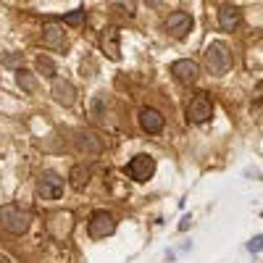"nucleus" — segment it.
<instances>
[{
	"label": "nucleus",
	"mask_w": 263,
	"mask_h": 263,
	"mask_svg": "<svg viewBox=\"0 0 263 263\" xmlns=\"http://www.w3.org/2000/svg\"><path fill=\"white\" fill-rule=\"evenodd\" d=\"M32 224V216L27 208H21V205H3L0 208V227H3L8 234H24Z\"/></svg>",
	"instance_id": "f257e3e1"
},
{
	"label": "nucleus",
	"mask_w": 263,
	"mask_h": 263,
	"mask_svg": "<svg viewBox=\"0 0 263 263\" xmlns=\"http://www.w3.org/2000/svg\"><path fill=\"white\" fill-rule=\"evenodd\" d=\"M114 229H116V218L108 213V211H92V216H90V221H87V232H90V237H95V239H103V237H108V234H114Z\"/></svg>",
	"instance_id": "423d86ee"
},
{
	"label": "nucleus",
	"mask_w": 263,
	"mask_h": 263,
	"mask_svg": "<svg viewBox=\"0 0 263 263\" xmlns=\"http://www.w3.org/2000/svg\"><path fill=\"white\" fill-rule=\"evenodd\" d=\"M53 98H55V103H61V105H74L77 103V90H74V84L71 82H66V79H55L53 82Z\"/></svg>",
	"instance_id": "ddd939ff"
},
{
	"label": "nucleus",
	"mask_w": 263,
	"mask_h": 263,
	"mask_svg": "<svg viewBox=\"0 0 263 263\" xmlns=\"http://www.w3.org/2000/svg\"><path fill=\"white\" fill-rule=\"evenodd\" d=\"M218 27H221L224 32H234L239 27V8L221 6V11H218Z\"/></svg>",
	"instance_id": "4468645a"
},
{
	"label": "nucleus",
	"mask_w": 263,
	"mask_h": 263,
	"mask_svg": "<svg viewBox=\"0 0 263 263\" xmlns=\"http://www.w3.org/2000/svg\"><path fill=\"white\" fill-rule=\"evenodd\" d=\"M190 224H192V218H190V216H184V218H182V224H179V232L190 229Z\"/></svg>",
	"instance_id": "4be33fe9"
},
{
	"label": "nucleus",
	"mask_w": 263,
	"mask_h": 263,
	"mask_svg": "<svg viewBox=\"0 0 263 263\" xmlns=\"http://www.w3.org/2000/svg\"><path fill=\"white\" fill-rule=\"evenodd\" d=\"M77 147L84 150V153H90V156H98V153L103 150L100 140L95 135H90V132H79V135H77Z\"/></svg>",
	"instance_id": "dca6fc26"
},
{
	"label": "nucleus",
	"mask_w": 263,
	"mask_h": 263,
	"mask_svg": "<svg viewBox=\"0 0 263 263\" xmlns=\"http://www.w3.org/2000/svg\"><path fill=\"white\" fill-rule=\"evenodd\" d=\"M205 63H208V71L216 74V77H224L232 69V53L221 40L211 42V45L205 48Z\"/></svg>",
	"instance_id": "f03ea898"
},
{
	"label": "nucleus",
	"mask_w": 263,
	"mask_h": 263,
	"mask_svg": "<svg viewBox=\"0 0 263 263\" xmlns=\"http://www.w3.org/2000/svg\"><path fill=\"white\" fill-rule=\"evenodd\" d=\"M213 116V100L208 98V92H197L190 103H187V121L192 124H205Z\"/></svg>",
	"instance_id": "7ed1b4c3"
},
{
	"label": "nucleus",
	"mask_w": 263,
	"mask_h": 263,
	"mask_svg": "<svg viewBox=\"0 0 263 263\" xmlns=\"http://www.w3.org/2000/svg\"><path fill=\"white\" fill-rule=\"evenodd\" d=\"M108 8H119L126 16H135L137 13V3H135V0H108Z\"/></svg>",
	"instance_id": "6ab92c4d"
},
{
	"label": "nucleus",
	"mask_w": 263,
	"mask_h": 263,
	"mask_svg": "<svg viewBox=\"0 0 263 263\" xmlns=\"http://www.w3.org/2000/svg\"><path fill=\"white\" fill-rule=\"evenodd\" d=\"M190 29H192V16H190V13H184V11L168 13V18H166V32H168L171 37L182 40Z\"/></svg>",
	"instance_id": "6e6552de"
},
{
	"label": "nucleus",
	"mask_w": 263,
	"mask_h": 263,
	"mask_svg": "<svg viewBox=\"0 0 263 263\" xmlns=\"http://www.w3.org/2000/svg\"><path fill=\"white\" fill-rule=\"evenodd\" d=\"M153 174H156V158L145 156V153H140V156H135L126 163V177L135 182H147Z\"/></svg>",
	"instance_id": "39448f33"
},
{
	"label": "nucleus",
	"mask_w": 263,
	"mask_h": 263,
	"mask_svg": "<svg viewBox=\"0 0 263 263\" xmlns=\"http://www.w3.org/2000/svg\"><path fill=\"white\" fill-rule=\"evenodd\" d=\"M248 250H250V253H263V234H255V237L250 239Z\"/></svg>",
	"instance_id": "412c9836"
},
{
	"label": "nucleus",
	"mask_w": 263,
	"mask_h": 263,
	"mask_svg": "<svg viewBox=\"0 0 263 263\" xmlns=\"http://www.w3.org/2000/svg\"><path fill=\"white\" fill-rule=\"evenodd\" d=\"M71 227H74V216H71L69 211H58V213H53V216H50V221H48V232H50L55 239L69 237Z\"/></svg>",
	"instance_id": "9d476101"
},
{
	"label": "nucleus",
	"mask_w": 263,
	"mask_h": 263,
	"mask_svg": "<svg viewBox=\"0 0 263 263\" xmlns=\"http://www.w3.org/2000/svg\"><path fill=\"white\" fill-rule=\"evenodd\" d=\"M121 34H119V29L116 27H105L103 32H100V48H103V53L111 58V61H119L121 58Z\"/></svg>",
	"instance_id": "1a4fd4ad"
},
{
	"label": "nucleus",
	"mask_w": 263,
	"mask_h": 263,
	"mask_svg": "<svg viewBox=\"0 0 263 263\" xmlns=\"http://www.w3.org/2000/svg\"><path fill=\"white\" fill-rule=\"evenodd\" d=\"M16 84H18L24 92H37V79H34V74H29V71H24V69L16 71Z\"/></svg>",
	"instance_id": "f3484780"
},
{
	"label": "nucleus",
	"mask_w": 263,
	"mask_h": 263,
	"mask_svg": "<svg viewBox=\"0 0 263 263\" xmlns=\"http://www.w3.org/2000/svg\"><path fill=\"white\" fill-rule=\"evenodd\" d=\"M37 195L42 200H58L63 195V177L55 171H42L37 179Z\"/></svg>",
	"instance_id": "20e7f679"
},
{
	"label": "nucleus",
	"mask_w": 263,
	"mask_h": 263,
	"mask_svg": "<svg viewBox=\"0 0 263 263\" xmlns=\"http://www.w3.org/2000/svg\"><path fill=\"white\" fill-rule=\"evenodd\" d=\"M90 177H92V168H90V166H84V163H77V166L71 168V174H69L71 187H74L77 192H82L87 184H90Z\"/></svg>",
	"instance_id": "2eb2a0df"
},
{
	"label": "nucleus",
	"mask_w": 263,
	"mask_h": 263,
	"mask_svg": "<svg viewBox=\"0 0 263 263\" xmlns=\"http://www.w3.org/2000/svg\"><path fill=\"white\" fill-rule=\"evenodd\" d=\"M137 121H140L142 132H147V135H158V132L163 129V116H161V111H156V108H140Z\"/></svg>",
	"instance_id": "9b49d317"
},
{
	"label": "nucleus",
	"mask_w": 263,
	"mask_h": 263,
	"mask_svg": "<svg viewBox=\"0 0 263 263\" xmlns=\"http://www.w3.org/2000/svg\"><path fill=\"white\" fill-rule=\"evenodd\" d=\"M42 45L50 48V50H63V45H66L63 27H58L55 21H48V24L42 27Z\"/></svg>",
	"instance_id": "f8f14e48"
},
{
	"label": "nucleus",
	"mask_w": 263,
	"mask_h": 263,
	"mask_svg": "<svg viewBox=\"0 0 263 263\" xmlns=\"http://www.w3.org/2000/svg\"><path fill=\"white\" fill-rule=\"evenodd\" d=\"M0 263H11V260H8L6 255H0Z\"/></svg>",
	"instance_id": "b1692460"
},
{
	"label": "nucleus",
	"mask_w": 263,
	"mask_h": 263,
	"mask_svg": "<svg viewBox=\"0 0 263 263\" xmlns=\"http://www.w3.org/2000/svg\"><path fill=\"white\" fill-rule=\"evenodd\" d=\"M63 24H69V27H82V24H84V8L66 13V16H63Z\"/></svg>",
	"instance_id": "aec40b11"
},
{
	"label": "nucleus",
	"mask_w": 263,
	"mask_h": 263,
	"mask_svg": "<svg viewBox=\"0 0 263 263\" xmlns=\"http://www.w3.org/2000/svg\"><path fill=\"white\" fill-rule=\"evenodd\" d=\"M34 66H37V71L45 77V79H55V63H53L48 55H37Z\"/></svg>",
	"instance_id": "a211bd4d"
},
{
	"label": "nucleus",
	"mask_w": 263,
	"mask_h": 263,
	"mask_svg": "<svg viewBox=\"0 0 263 263\" xmlns=\"http://www.w3.org/2000/svg\"><path fill=\"white\" fill-rule=\"evenodd\" d=\"M3 63H6V66H13V63H18V55H6Z\"/></svg>",
	"instance_id": "5701e85b"
},
{
	"label": "nucleus",
	"mask_w": 263,
	"mask_h": 263,
	"mask_svg": "<svg viewBox=\"0 0 263 263\" xmlns=\"http://www.w3.org/2000/svg\"><path fill=\"white\" fill-rule=\"evenodd\" d=\"M171 74L182 84H192L197 77H200V66H197L192 58H179V61L171 63Z\"/></svg>",
	"instance_id": "0eeeda50"
}]
</instances>
